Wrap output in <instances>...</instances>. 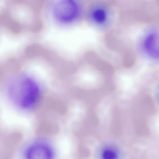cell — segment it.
<instances>
[{"label": "cell", "instance_id": "cell-1", "mask_svg": "<svg viewBox=\"0 0 159 159\" xmlns=\"http://www.w3.org/2000/svg\"><path fill=\"white\" fill-rule=\"evenodd\" d=\"M9 96L18 106L24 108L32 106L39 93V88L36 82L27 76L21 75L13 79L8 88Z\"/></svg>", "mask_w": 159, "mask_h": 159}, {"label": "cell", "instance_id": "cell-2", "mask_svg": "<svg viewBox=\"0 0 159 159\" xmlns=\"http://www.w3.org/2000/svg\"><path fill=\"white\" fill-rule=\"evenodd\" d=\"M53 12L57 20L63 23H68L77 17L79 7L75 0H60L54 5Z\"/></svg>", "mask_w": 159, "mask_h": 159}, {"label": "cell", "instance_id": "cell-3", "mask_svg": "<svg viewBox=\"0 0 159 159\" xmlns=\"http://www.w3.org/2000/svg\"><path fill=\"white\" fill-rule=\"evenodd\" d=\"M25 156L28 159H50L53 157V153L48 146L39 143L30 146L27 150Z\"/></svg>", "mask_w": 159, "mask_h": 159}, {"label": "cell", "instance_id": "cell-4", "mask_svg": "<svg viewBox=\"0 0 159 159\" xmlns=\"http://www.w3.org/2000/svg\"><path fill=\"white\" fill-rule=\"evenodd\" d=\"M144 48L150 56L159 58V37L152 34L148 36L144 42Z\"/></svg>", "mask_w": 159, "mask_h": 159}, {"label": "cell", "instance_id": "cell-5", "mask_svg": "<svg viewBox=\"0 0 159 159\" xmlns=\"http://www.w3.org/2000/svg\"><path fill=\"white\" fill-rule=\"evenodd\" d=\"M92 18L96 23L101 24L104 23L107 17L106 10L102 7H98L93 10L92 13Z\"/></svg>", "mask_w": 159, "mask_h": 159}]
</instances>
